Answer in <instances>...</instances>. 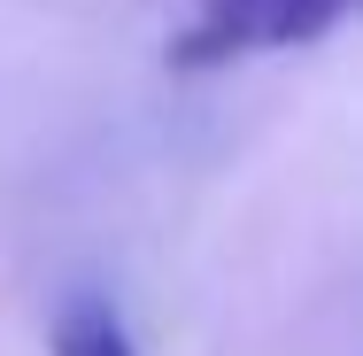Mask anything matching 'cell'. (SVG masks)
Listing matches in <instances>:
<instances>
[{
	"mask_svg": "<svg viewBox=\"0 0 363 356\" xmlns=\"http://www.w3.org/2000/svg\"><path fill=\"white\" fill-rule=\"evenodd\" d=\"M356 0H186V23L170 31V63L209 70L255 47H317Z\"/></svg>",
	"mask_w": 363,
	"mask_h": 356,
	"instance_id": "1",
	"label": "cell"
},
{
	"mask_svg": "<svg viewBox=\"0 0 363 356\" xmlns=\"http://www.w3.org/2000/svg\"><path fill=\"white\" fill-rule=\"evenodd\" d=\"M55 356H132V333L101 294H77L55 325Z\"/></svg>",
	"mask_w": 363,
	"mask_h": 356,
	"instance_id": "2",
	"label": "cell"
}]
</instances>
